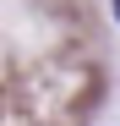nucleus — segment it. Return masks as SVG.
I'll use <instances>...</instances> for the list:
<instances>
[{
    "mask_svg": "<svg viewBox=\"0 0 120 126\" xmlns=\"http://www.w3.org/2000/svg\"><path fill=\"white\" fill-rule=\"evenodd\" d=\"M109 6H115V16H120V0H109Z\"/></svg>",
    "mask_w": 120,
    "mask_h": 126,
    "instance_id": "obj_1",
    "label": "nucleus"
}]
</instances>
